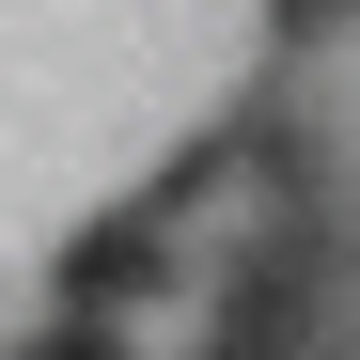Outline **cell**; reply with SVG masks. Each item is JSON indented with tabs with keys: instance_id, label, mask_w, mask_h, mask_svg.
<instances>
[{
	"instance_id": "1",
	"label": "cell",
	"mask_w": 360,
	"mask_h": 360,
	"mask_svg": "<svg viewBox=\"0 0 360 360\" xmlns=\"http://www.w3.org/2000/svg\"><path fill=\"white\" fill-rule=\"evenodd\" d=\"M219 360H314V235H266L219 297Z\"/></svg>"
},
{
	"instance_id": "2",
	"label": "cell",
	"mask_w": 360,
	"mask_h": 360,
	"mask_svg": "<svg viewBox=\"0 0 360 360\" xmlns=\"http://www.w3.org/2000/svg\"><path fill=\"white\" fill-rule=\"evenodd\" d=\"M47 282H63V314H110V297H141V282H157V204H126V219L63 235V251H47Z\"/></svg>"
},
{
	"instance_id": "3",
	"label": "cell",
	"mask_w": 360,
	"mask_h": 360,
	"mask_svg": "<svg viewBox=\"0 0 360 360\" xmlns=\"http://www.w3.org/2000/svg\"><path fill=\"white\" fill-rule=\"evenodd\" d=\"M0 360H126V329H110V314H63V329H32V345H0Z\"/></svg>"
}]
</instances>
